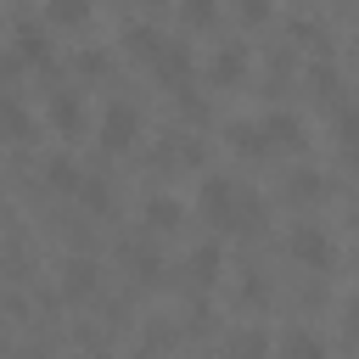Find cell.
<instances>
[{"label": "cell", "mask_w": 359, "mask_h": 359, "mask_svg": "<svg viewBox=\"0 0 359 359\" xmlns=\"http://www.w3.org/2000/svg\"><path fill=\"white\" fill-rule=\"evenodd\" d=\"M202 213L219 224V230H247L258 219V202L241 196L230 180H202Z\"/></svg>", "instance_id": "obj_1"}, {"label": "cell", "mask_w": 359, "mask_h": 359, "mask_svg": "<svg viewBox=\"0 0 359 359\" xmlns=\"http://www.w3.org/2000/svg\"><path fill=\"white\" fill-rule=\"evenodd\" d=\"M309 146V129L297 112H264L252 123V151L258 157H280V151H303Z\"/></svg>", "instance_id": "obj_2"}, {"label": "cell", "mask_w": 359, "mask_h": 359, "mask_svg": "<svg viewBox=\"0 0 359 359\" xmlns=\"http://www.w3.org/2000/svg\"><path fill=\"white\" fill-rule=\"evenodd\" d=\"M286 252H292L297 264H309V269H331V264H337V247H331V236H325L320 224H292Z\"/></svg>", "instance_id": "obj_3"}, {"label": "cell", "mask_w": 359, "mask_h": 359, "mask_svg": "<svg viewBox=\"0 0 359 359\" xmlns=\"http://www.w3.org/2000/svg\"><path fill=\"white\" fill-rule=\"evenodd\" d=\"M140 140V112L129 107V101H112L107 112H101V146L107 151H129Z\"/></svg>", "instance_id": "obj_4"}, {"label": "cell", "mask_w": 359, "mask_h": 359, "mask_svg": "<svg viewBox=\"0 0 359 359\" xmlns=\"http://www.w3.org/2000/svg\"><path fill=\"white\" fill-rule=\"evenodd\" d=\"M95 258H67L62 264V297H73V303H84L90 292H95Z\"/></svg>", "instance_id": "obj_5"}, {"label": "cell", "mask_w": 359, "mask_h": 359, "mask_svg": "<svg viewBox=\"0 0 359 359\" xmlns=\"http://www.w3.org/2000/svg\"><path fill=\"white\" fill-rule=\"evenodd\" d=\"M151 73H157L163 84H185V79H191V50H185V45H168V39H163V50L151 56Z\"/></svg>", "instance_id": "obj_6"}, {"label": "cell", "mask_w": 359, "mask_h": 359, "mask_svg": "<svg viewBox=\"0 0 359 359\" xmlns=\"http://www.w3.org/2000/svg\"><path fill=\"white\" fill-rule=\"evenodd\" d=\"M224 359H269V331L258 325H241L224 337Z\"/></svg>", "instance_id": "obj_7"}, {"label": "cell", "mask_w": 359, "mask_h": 359, "mask_svg": "<svg viewBox=\"0 0 359 359\" xmlns=\"http://www.w3.org/2000/svg\"><path fill=\"white\" fill-rule=\"evenodd\" d=\"M280 359H325V337L309 331V325H292L280 337Z\"/></svg>", "instance_id": "obj_8"}, {"label": "cell", "mask_w": 359, "mask_h": 359, "mask_svg": "<svg viewBox=\"0 0 359 359\" xmlns=\"http://www.w3.org/2000/svg\"><path fill=\"white\" fill-rule=\"evenodd\" d=\"M123 45H129V56H140V62L151 67V56L163 50V34H157L151 22H129V28H123Z\"/></svg>", "instance_id": "obj_9"}, {"label": "cell", "mask_w": 359, "mask_h": 359, "mask_svg": "<svg viewBox=\"0 0 359 359\" xmlns=\"http://www.w3.org/2000/svg\"><path fill=\"white\" fill-rule=\"evenodd\" d=\"M180 219H185V208H180L174 196H151V202H146V224H151V230H180Z\"/></svg>", "instance_id": "obj_10"}, {"label": "cell", "mask_w": 359, "mask_h": 359, "mask_svg": "<svg viewBox=\"0 0 359 359\" xmlns=\"http://www.w3.org/2000/svg\"><path fill=\"white\" fill-rule=\"evenodd\" d=\"M45 17L56 28H79V22H90V0H45Z\"/></svg>", "instance_id": "obj_11"}, {"label": "cell", "mask_w": 359, "mask_h": 359, "mask_svg": "<svg viewBox=\"0 0 359 359\" xmlns=\"http://www.w3.org/2000/svg\"><path fill=\"white\" fill-rule=\"evenodd\" d=\"M241 73H247V50H241V45H224V50L213 56V79H219V84H236Z\"/></svg>", "instance_id": "obj_12"}, {"label": "cell", "mask_w": 359, "mask_h": 359, "mask_svg": "<svg viewBox=\"0 0 359 359\" xmlns=\"http://www.w3.org/2000/svg\"><path fill=\"white\" fill-rule=\"evenodd\" d=\"M180 22L185 28H213L219 22V0H180Z\"/></svg>", "instance_id": "obj_13"}, {"label": "cell", "mask_w": 359, "mask_h": 359, "mask_svg": "<svg viewBox=\"0 0 359 359\" xmlns=\"http://www.w3.org/2000/svg\"><path fill=\"white\" fill-rule=\"evenodd\" d=\"M191 280L196 286H213L219 280V247H196L191 252Z\"/></svg>", "instance_id": "obj_14"}, {"label": "cell", "mask_w": 359, "mask_h": 359, "mask_svg": "<svg viewBox=\"0 0 359 359\" xmlns=\"http://www.w3.org/2000/svg\"><path fill=\"white\" fill-rule=\"evenodd\" d=\"M50 123L73 135V129H79V95H67V90H62V95L50 101Z\"/></svg>", "instance_id": "obj_15"}, {"label": "cell", "mask_w": 359, "mask_h": 359, "mask_svg": "<svg viewBox=\"0 0 359 359\" xmlns=\"http://www.w3.org/2000/svg\"><path fill=\"white\" fill-rule=\"evenodd\" d=\"M123 264H129V275H140V280L157 275V252H151V247H123Z\"/></svg>", "instance_id": "obj_16"}, {"label": "cell", "mask_w": 359, "mask_h": 359, "mask_svg": "<svg viewBox=\"0 0 359 359\" xmlns=\"http://www.w3.org/2000/svg\"><path fill=\"white\" fill-rule=\"evenodd\" d=\"M45 180H50L56 191H73V185H79V168H73L67 157H50V163H45Z\"/></svg>", "instance_id": "obj_17"}, {"label": "cell", "mask_w": 359, "mask_h": 359, "mask_svg": "<svg viewBox=\"0 0 359 359\" xmlns=\"http://www.w3.org/2000/svg\"><path fill=\"white\" fill-rule=\"evenodd\" d=\"M17 45H22V62H50V45L39 39V28H22Z\"/></svg>", "instance_id": "obj_18"}, {"label": "cell", "mask_w": 359, "mask_h": 359, "mask_svg": "<svg viewBox=\"0 0 359 359\" xmlns=\"http://www.w3.org/2000/svg\"><path fill=\"white\" fill-rule=\"evenodd\" d=\"M0 129H6V140H28V118H22V107H0Z\"/></svg>", "instance_id": "obj_19"}, {"label": "cell", "mask_w": 359, "mask_h": 359, "mask_svg": "<svg viewBox=\"0 0 359 359\" xmlns=\"http://www.w3.org/2000/svg\"><path fill=\"white\" fill-rule=\"evenodd\" d=\"M73 191H79V196H84L90 208H107V185H101V180H90V174H79V185H73Z\"/></svg>", "instance_id": "obj_20"}, {"label": "cell", "mask_w": 359, "mask_h": 359, "mask_svg": "<svg viewBox=\"0 0 359 359\" xmlns=\"http://www.w3.org/2000/svg\"><path fill=\"white\" fill-rule=\"evenodd\" d=\"M292 196H325V180L320 174H292Z\"/></svg>", "instance_id": "obj_21"}, {"label": "cell", "mask_w": 359, "mask_h": 359, "mask_svg": "<svg viewBox=\"0 0 359 359\" xmlns=\"http://www.w3.org/2000/svg\"><path fill=\"white\" fill-rule=\"evenodd\" d=\"M269 6H275V0H236L241 22H264V17H269Z\"/></svg>", "instance_id": "obj_22"}, {"label": "cell", "mask_w": 359, "mask_h": 359, "mask_svg": "<svg viewBox=\"0 0 359 359\" xmlns=\"http://www.w3.org/2000/svg\"><path fill=\"white\" fill-rule=\"evenodd\" d=\"M22 359H45V353H22Z\"/></svg>", "instance_id": "obj_23"}, {"label": "cell", "mask_w": 359, "mask_h": 359, "mask_svg": "<svg viewBox=\"0 0 359 359\" xmlns=\"http://www.w3.org/2000/svg\"><path fill=\"white\" fill-rule=\"evenodd\" d=\"M90 359H112V353H90Z\"/></svg>", "instance_id": "obj_24"}]
</instances>
